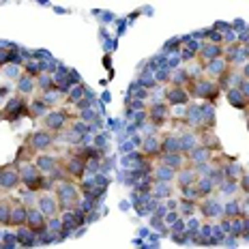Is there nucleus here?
Returning a JSON list of instances; mask_svg holds the SVG:
<instances>
[{
	"instance_id": "obj_1",
	"label": "nucleus",
	"mask_w": 249,
	"mask_h": 249,
	"mask_svg": "<svg viewBox=\"0 0 249 249\" xmlns=\"http://www.w3.org/2000/svg\"><path fill=\"white\" fill-rule=\"evenodd\" d=\"M54 194L58 198L60 211H71L82 202V189L73 178H58V183H54Z\"/></svg>"
},
{
	"instance_id": "obj_2",
	"label": "nucleus",
	"mask_w": 249,
	"mask_h": 249,
	"mask_svg": "<svg viewBox=\"0 0 249 249\" xmlns=\"http://www.w3.org/2000/svg\"><path fill=\"white\" fill-rule=\"evenodd\" d=\"M185 88L189 90L191 97H198V99H204L206 103H215L217 97L221 95V88L217 84V80H213L209 75H200V77H191L185 84Z\"/></svg>"
},
{
	"instance_id": "obj_3",
	"label": "nucleus",
	"mask_w": 249,
	"mask_h": 249,
	"mask_svg": "<svg viewBox=\"0 0 249 249\" xmlns=\"http://www.w3.org/2000/svg\"><path fill=\"white\" fill-rule=\"evenodd\" d=\"M69 123H71V114L69 110H62V107H52L43 116V127L54 133H60Z\"/></svg>"
},
{
	"instance_id": "obj_4",
	"label": "nucleus",
	"mask_w": 249,
	"mask_h": 249,
	"mask_svg": "<svg viewBox=\"0 0 249 249\" xmlns=\"http://www.w3.org/2000/svg\"><path fill=\"white\" fill-rule=\"evenodd\" d=\"M26 144H28L30 148H35L37 153H41V150H50V148H54V144H56V133L43 127V129H39V131L30 133L28 140H26Z\"/></svg>"
},
{
	"instance_id": "obj_5",
	"label": "nucleus",
	"mask_w": 249,
	"mask_h": 249,
	"mask_svg": "<svg viewBox=\"0 0 249 249\" xmlns=\"http://www.w3.org/2000/svg\"><path fill=\"white\" fill-rule=\"evenodd\" d=\"M37 202H39V209L41 211H43V215L45 217H48V219H50V217H60V204H58V198H56V194H54V191H41V194L37 196Z\"/></svg>"
},
{
	"instance_id": "obj_6",
	"label": "nucleus",
	"mask_w": 249,
	"mask_h": 249,
	"mask_svg": "<svg viewBox=\"0 0 249 249\" xmlns=\"http://www.w3.org/2000/svg\"><path fill=\"white\" fill-rule=\"evenodd\" d=\"M26 226H28L33 232L41 234V232L48 230V217L43 215V211H41L39 206L30 204L28 206V213H26Z\"/></svg>"
},
{
	"instance_id": "obj_7",
	"label": "nucleus",
	"mask_w": 249,
	"mask_h": 249,
	"mask_svg": "<svg viewBox=\"0 0 249 249\" xmlns=\"http://www.w3.org/2000/svg\"><path fill=\"white\" fill-rule=\"evenodd\" d=\"M4 118L7 121H15V118H19L22 114L26 116H30V110H28V99L22 95V97H13V99H9V103L4 106Z\"/></svg>"
},
{
	"instance_id": "obj_8",
	"label": "nucleus",
	"mask_w": 249,
	"mask_h": 249,
	"mask_svg": "<svg viewBox=\"0 0 249 249\" xmlns=\"http://www.w3.org/2000/svg\"><path fill=\"white\" fill-rule=\"evenodd\" d=\"M22 185V176H19L18 165H7L0 168V189L2 191H13L15 187Z\"/></svg>"
},
{
	"instance_id": "obj_9",
	"label": "nucleus",
	"mask_w": 249,
	"mask_h": 249,
	"mask_svg": "<svg viewBox=\"0 0 249 249\" xmlns=\"http://www.w3.org/2000/svg\"><path fill=\"white\" fill-rule=\"evenodd\" d=\"M219 56H224V43H213V41H206V43H202L198 48L196 58H198L200 67H204L209 60L219 58Z\"/></svg>"
},
{
	"instance_id": "obj_10",
	"label": "nucleus",
	"mask_w": 249,
	"mask_h": 249,
	"mask_svg": "<svg viewBox=\"0 0 249 249\" xmlns=\"http://www.w3.org/2000/svg\"><path fill=\"white\" fill-rule=\"evenodd\" d=\"M163 97H165V101L170 103V107L172 106H185V103H189V99H191L189 90H187L185 86H178V84L168 86V90H165Z\"/></svg>"
},
{
	"instance_id": "obj_11",
	"label": "nucleus",
	"mask_w": 249,
	"mask_h": 249,
	"mask_svg": "<svg viewBox=\"0 0 249 249\" xmlns=\"http://www.w3.org/2000/svg\"><path fill=\"white\" fill-rule=\"evenodd\" d=\"M148 118H150V123L153 124H159V127H161V124L165 123V121H170V103L168 101H155L153 106L148 107Z\"/></svg>"
},
{
	"instance_id": "obj_12",
	"label": "nucleus",
	"mask_w": 249,
	"mask_h": 249,
	"mask_svg": "<svg viewBox=\"0 0 249 249\" xmlns=\"http://www.w3.org/2000/svg\"><path fill=\"white\" fill-rule=\"evenodd\" d=\"M157 161L163 163V165H168V168H172V170H176V172H178V170H183V168H187V165H191L185 153H161L157 157Z\"/></svg>"
},
{
	"instance_id": "obj_13",
	"label": "nucleus",
	"mask_w": 249,
	"mask_h": 249,
	"mask_svg": "<svg viewBox=\"0 0 249 249\" xmlns=\"http://www.w3.org/2000/svg\"><path fill=\"white\" fill-rule=\"evenodd\" d=\"M58 159H60V157H54V155H50L48 150H41V153L35 155L33 161L37 163V168H39L43 174H52L56 168H58Z\"/></svg>"
},
{
	"instance_id": "obj_14",
	"label": "nucleus",
	"mask_w": 249,
	"mask_h": 249,
	"mask_svg": "<svg viewBox=\"0 0 249 249\" xmlns=\"http://www.w3.org/2000/svg\"><path fill=\"white\" fill-rule=\"evenodd\" d=\"M226 99H228V103H230L232 107H236V110H243V112L249 114V99L243 95L241 90H238L236 86L228 88V90H226Z\"/></svg>"
},
{
	"instance_id": "obj_15",
	"label": "nucleus",
	"mask_w": 249,
	"mask_h": 249,
	"mask_svg": "<svg viewBox=\"0 0 249 249\" xmlns=\"http://www.w3.org/2000/svg\"><path fill=\"white\" fill-rule=\"evenodd\" d=\"M26 213H28V206H26L22 200L11 198V221H9V226H13V228L24 226L26 224Z\"/></svg>"
},
{
	"instance_id": "obj_16",
	"label": "nucleus",
	"mask_w": 249,
	"mask_h": 249,
	"mask_svg": "<svg viewBox=\"0 0 249 249\" xmlns=\"http://www.w3.org/2000/svg\"><path fill=\"white\" fill-rule=\"evenodd\" d=\"M159 155H161V138L159 136H148L142 142V157L157 159Z\"/></svg>"
},
{
	"instance_id": "obj_17",
	"label": "nucleus",
	"mask_w": 249,
	"mask_h": 249,
	"mask_svg": "<svg viewBox=\"0 0 249 249\" xmlns=\"http://www.w3.org/2000/svg\"><path fill=\"white\" fill-rule=\"evenodd\" d=\"M198 206H200L202 215H204L206 219H217V217L224 215V206H221L217 200H206L204 198V202H198Z\"/></svg>"
},
{
	"instance_id": "obj_18",
	"label": "nucleus",
	"mask_w": 249,
	"mask_h": 249,
	"mask_svg": "<svg viewBox=\"0 0 249 249\" xmlns=\"http://www.w3.org/2000/svg\"><path fill=\"white\" fill-rule=\"evenodd\" d=\"M159 138H161V153H183V148H180V138L176 136V133L165 131Z\"/></svg>"
},
{
	"instance_id": "obj_19",
	"label": "nucleus",
	"mask_w": 249,
	"mask_h": 249,
	"mask_svg": "<svg viewBox=\"0 0 249 249\" xmlns=\"http://www.w3.org/2000/svg\"><path fill=\"white\" fill-rule=\"evenodd\" d=\"M202 69H204V73L209 75V77H213V80H217V77H219V75L228 69V62H226L224 56H219V58H213V60H209L204 67H202Z\"/></svg>"
},
{
	"instance_id": "obj_20",
	"label": "nucleus",
	"mask_w": 249,
	"mask_h": 249,
	"mask_svg": "<svg viewBox=\"0 0 249 249\" xmlns=\"http://www.w3.org/2000/svg\"><path fill=\"white\" fill-rule=\"evenodd\" d=\"M15 236H18V245H37V232H33L28 226H18V232H15Z\"/></svg>"
},
{
	"instance_id": "obj_21",
	"label": "nucleus",
	"mask_w": 249,
	"mask_h": 249,
	"mask_svg": "<svg viewBox=\"0 0 249 249\" xmlns=\"http://www.w3.org/2000/svg\"><path fill=\"white\" fill-rule=\"evenodd\" d=\"M153 172H155V178L163 180V183H174V178H176V170L168 168V165H163V163H159Z\"/></svg>"
},
{
	"instance_id": "obj_22",
	"label": "nucleus",
	"mask_w": 249,
	"mask_h": 249,
	"mask_svg": "<svg viewBox=\"0 0 249 249\" xmlns=\"http://www.w3.org/2000/svg\"><path fill=\"white\" fill-rule=\"evenodd\" d=\"M19 92L22 95H28V92H35L37 90V77H33V75H28V73H24L22 77H19Z\"/></svg>"
},
{
	"instance_id": "obj_23",
	"label": "nucleus",
	"mask_w": 249,
	"mask_h": 249,
	"mask_svg": "<svg viewBox=\"0 0 249 249\" xmlns=\"http://www.w3.org/2000/svg\"><path fill=\"white\" fill-rule=\"evenodd\" d=\"M172 185L170 183H163V180H159V183H155L150 187V194L155 196V198H168V196H172Z\"/></svg>"
},
{
	"instance_id": "obj_24",
	"label": "nucleus",
	"mask_w": 249,
	"mask_h": 249,
	"mask_svg": "<svg viewBox=\"0 0 249 249\" xmlns=\"http://www.w3.org/2000/svg\"><path fill=\"white\" fill-rule=\"evenodd\" d=\"M241 215H245V213H243L241 202L238 200H230L224 206V217H228V219H234V217H241Z\"/></svg>"
},
{
	"instance_id": "obj_25",
	"label": "nucleus",
	"mask_w": 249,
	"mask_h": 249,
	"mask_svg": "<svg viewBox=\"0 0 249 249\" xmlns=\"http://www.w3.org/2000/svg\"><path fill=\"white\" fill-rule=\"evenodd\" d=\"M11 221V198L0 200V226H9Z\"/></svg>"
},
{
	"instance_id": "obj_26",
	"label": "nucleus",
	"mask_w": 249,
	"mask_h": 249,
	"mask_svg": "<svg viewBox=\"0 0 249 249\" xmlns=\"http://www.w3.org/2000/svg\"><path fill=\"white\" fill-rule=\"evenodd\" d=\"M84 86L82 84H75V86H71L69 88V95H67V101L69 103H77V101H82L84 99Z\"/></svg>"
},
{
	"instance_id": "obj_27",
	"label": "nucleus",
	"mask_w": 249,
	"mask_h": 249,
	"mask_svg": "<svg viewBox=\"0 0 249 249\" xmlns=\"http://www.w3.org/2000/svg\"><path fill=\"white\" fill-rule=\"evenodd\" d=\"M238 90H241L243 92V95H245L247 97V99H249V77H241V82H238Z\"/></svg>"
},
{
	"instance_id": "obj_28",
	"label": "nucleus",
	"mask_w": 249,
	"mask_h": 249,
	"mask_svg": "<svg viewBox=\"0 0 249 249\" xmlns=\"http://www.w3.org/2000/svg\"><path fill=\"white\" fill-rule=\"evenodd\" d=\"M238 187H241L243 194H249V174H243L241 178H238Z\"/></svg>"
},
{
	"instance_id": "obj_29",
	"label": "nucleus",
	"mask_w": 249,
	"mask_h": 249,
	"mask_svg": "<svg viewBox=\"0 0 249 249\" xmlns=\"http://www.w3.org/2000/svg\"><path fill=\"white\" fill-rule=\"evenodd\" d=\"M204 39L206 41H213V43H221V35H217V33H204Z\"/></svg>"
},
{
	"instance_id": "obj_30",
	"label": "nucleus",
	"mask_w": 249,
	"mask_h": 249,
	"mask_svg": "<svg viewBox=\"0 0 249 249\" xmlns=\"http://www.w3.org/2000/svg\"><path fill=\"white\" fill-rule=\"evenodd\" d=\"M241 75H243V77H249V58L245 60V65L241 67Z\"/></svg>"
},
{
	"instance_id": "obj_31",
	"label": "nucleus",
	"mask_w": 249,
	"mask_h": 249,
	"mask_svg": "<svg viewBox=\"0 0 249 249\" xmlns=\"http://www.w3.org/2000/svg\"><path fill=\"white\" fill-rule=\"evenodd\" d=\"M243 52H245V56L249 58V43H243Z\"/></svg>"
},
{
	"instance_id": "obj_32",
	"label": "nucleus",
	"mask_w": 249,
	"mask_h": 249,
	"mask_svg": "<svg viewBox=\"0 0 249 249\" xmlns=\"http://www.w3.org/2000/svg\"><path fill=\"white\" fill-rule=\"evenodd\" d=\"M247 129H249V116H247Z\"/></svg>"
}]
</instances>
